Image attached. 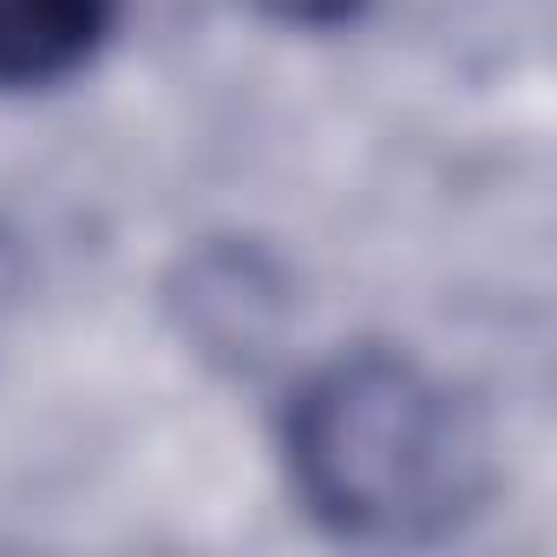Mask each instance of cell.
Returning <instances> with one entry per match:
<instances>
[{"instance_id": "cell-3", "label": "cell", "mask_w": 557, "mask_h": 557, "mask_svg": "<svg viewBox=\"0 0 557 557\" xmlns=\"http://www.w3.org/2000/svg\"><path fill=\"white\" fill-rule=\"evenodd\" d=\"M249 8L275 27H296V34H329V27H348L361 21L374 0H249Z\"/></svg>"}, {"instance_id": "cell-1", "label": "cell", "mask_w": 557, "mask_h": 557, "mask_svg": "<svg viewBox=\"0 0 557 557\" xmlns=\"http://www.w3.org/2000/svg\"><path fill=\"white\" fill-rule=\"evenodd\" d=\"M283 459L309 518L348 544H440L492 492L472 407L394 348L315 368L289 400Z\"/></svg>"}, {"instance_id": "cell-2", "label": "cell", "mask_w": 557, "mask_h": 557, "mask_svg": "<svg viewBox=\"0 0 557 557\" xmlns=\"http://www.w3.org/2000/svg\"><path fill=\"white\" fill-rule=\"evenodd\" d=\"M112 27L119 0H0V92L73 79Z\"/></svg>"}]
</instances>
